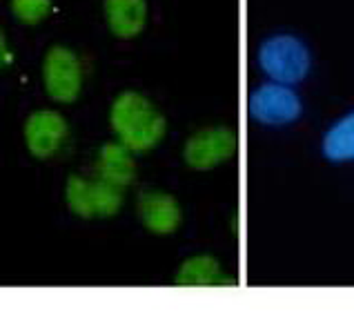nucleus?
<instances>
[{
	"instance_id": "obj_1",
	"label": "nucleus",
	"mask_w": 354,
	"mask_h": 332,
	"mask_svg": "<svg viewBox=\"0 0 354 332\" xmlns=\"http://www.w3.org/2000/svg\"><path fill=\"white\" fill-rule=\"evenodd\" d=\"M109 125L131 152H149L165 138L167 120L149 98L138 92L118 94L109 109Z\"/></svg>"
},
{
	"instance_id": "obj_2",
	"label": "nucleus",
	"mask_w": 354,
	"mask_h": 332,
	"mask_svg": "<svg viewBox=\"0 0 354 332\" xmlns=\"http://www.w3.org/2000/svg\"><path fill=\"white\" fill-rule=\"evenodd\" d=\"M259 65L274 83L295 85L310 72V52L297 36H272L259 49Z\"/></svg>"
},
{
	"instance_id": "obj_3",
	"label": "nucleus",
	"mask_w": 354,
	"mask_h": 332,
	"mask_svg": "<svg viewBox=\"0 0 354 332\" xmlns=\"http://www.w3.org/2000/svg\"><path fill=\"white\" fill-rule=\"evenodd\" d=\"M65 201L78 219H112L123 205V187L72 174L65 183Z\"/></svg>"
},
{
	"instance_id": "obj_4",
	"label": "nucleus",
	"mask_w": 354,
	"mask_h": 332,
	"mask_svg": "<svg viewBox=\"0 0 354 332\" xmlns=\"http://www.w3.org/2000/svg\"><path fill=\"white\" fill-rule=\"evenodd\" d=\"M43 83L47 96L56 103H74L83 89V67L69 47L54 45L43 60Z\"/></svg>"
},
{
	"instance_id": "obj_5",
	"label": "nucleus",
	"mask_w": 354,
	"mask_h": 332,
	"mask_svg": "<svg viewBox=\"0 0 354 332\" xmlns=\"http://www.w3.org/2000/svg\"><path fill=\"white\" fill-rule=\"evenodd\" d=\"M236 134L230 127L212 125L198 129V132H194L185 140L183 160L187 163V167L205 172V169H214L223 165L225 160H230L236 154Z\"/></svg>"
},
{
	"instance_id": "obj_6",
	"label": "nucleus",
	"mask_w": 354,
	"mask_h": 332,
	"mask_svg": "<svg viewBox=\"0 0 354 332\" xmlns=\"http://www.w3.org/2000/svg\"><path fill=\"white\" fill-rule=\"evenodd\" d=\"M250 116L261 125H288L301 116V100L283 83H268L250 96Z\"/></svg>"
},
{
	"instance_id": "obj_7",
	"label": "nucleus",
	"mask_w": 354,
	"mask_h": 332,
	"mask_svg": "<svg viewBox=\"0 0 354 332\" xmlns=\"http://www.w3.org/2000/svg\"><path fill=\"white\" fill-rule=\"evenodd\" d=\"M67 120L54 109H36L25 120V145L36 158L54 156L67 138Z\"/></svg>"
},
{
	"instance_id": "obj_8",
	"label": "nucleus",
	"mask_w": 354,
	"mask_h": 332,
	"mask_svg": "<svg viewBox=\"0 0 354 332\" xmlns=\"http://www.w3.org/2000/svg\"><path fill=\"white\" fill-rule=\"evenodd\" d=\"M138 219L147 232L169 237L183 223V210L178 201L160 190H147L138 196Z\"/></svg>"
},
{
	"instance_id": "obj_9",
	"label": "nucleus",
	"mask_w": 354,
	"mask_h": 332,
	"mask_svg": "<svg viewBox=\"0 0 354 332\" xmlns=\"http://www.w3.org/2000/svg\"><path fill=\"white\" fill-rule=\"evenodd\" d=\"M107 27L116 38L131 40L147 25V0H105Z\"/></svg>"
},
{
	"instance_id": "obj_10",
	"label": "nucleus",
	"mask_w": 354,
	"mask_h": 332,
	"mask_svg": "<svg viewBox=\"0 0 354 332\" xmlns=\"http://www.w3.org/2000/svg\"><path fill=\"white\" fill-rule=\"evenodd\" d=\"M98 178L107 181L116 187H127L136 178V163L131 158V149H127L123 143H105L98 149L96 160Z\"/></svg>"
},
{
	"instance_id": "obj_11",
	"label": "nucleus",
	"mask_w": 354,
	"mask_h": 332,
	"mask_svg": "<svg viewBox=\"0 0 354 332\" xmlns=\"http://www.w3.org/2000/svg\"><path fill=\"white\" fill-rule=\"evenodd\" d=\"M176 286L183 288H209L216 284H227V279L223 277V270L221 264L214 257L201 255V257H192L187 259L183 266L178 268V273L174 277Z\"/></svg>"
},
{
	"instance_id": "obj_12",
	"label": "nucleus",
	"mask_w": 354,
	"mask_h": 332,
	"mask_svg": "<svg viewBox=\"0 0 354 332\" xmlns=\"http://www.w3.org/2000/svg\"><path fill=\"white\" fill-rule=\"evenodd\" d=\"M323 154L335 163L354 160V112L343 116L323 136Z\"/></svg>"
},
{
	"instance_id": "obj_13",
	"label": "nucleus",
	"mask_w": 354,
	"mask_h": 332,
	"mask_svg": "<svg viewBox=\"0 0 354 332\" xmlns=\"http://www.w3.org/2000/svg\"><path fill=\"white\" fill-rule=\"evenodd\" d=\"M52 12V0H12V14L23 25H38Z\"/></svg>"
},
{
	"instance_id": "obj_14",
	"label": "nucleus",
	"mask_w": 354,
	"mask_h": 332,
	"mask_svg": "<svg viewBox=\"0 0 354 332\" xmlns=\"http://www.w3.org/2000/svg\"><path fill=\"white\" fill-rule=\"evenodd\" d=\"M12 63H14V54L9 52L5 32H3V27H0V72H3V69H5V67H9Z\"/></svg>"
}]
</instances>
